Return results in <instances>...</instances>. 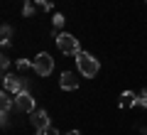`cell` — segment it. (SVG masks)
I'll list each match as a JSON object with an SVG mask.
<instances>
[{
  "instance_id": "cell-10",
  "label": "cell",
  "mask_w": 147,
  "mask_h": 135,
  "mask_svg": "<svg viewBox=\"0 0 147 135\" xmlns=\"http://www.w3.org/2000/svg\"><path fill=\"white\" fill-rule=\"evenodd\" d=\"M0 35H3V47H7V44H10V37H12V27L10 25H3Z\"/></svg>"
},
{
  "instance_id": "cell-8",
  "label": "cell",
  "mask_w": 147,
  "mask_h": 135,
  "mask_svg": "<svg viewBox=\"0 0 147 135\" xmlns=\"http://www.w3.org/2000/svg\"><path fill=\"white\" fill-rule=\"evenodd\" d=\"M135 101H137V94H132V91H123L120 94V108H130V106H135Z\"/></svg>"
},
{
  "instance_id": "cell-4",
  "label": "cell",
  "mask_w": 147,
  "mask_h": 135,
  "mask_svg": "<svg viewBox=\"0 0 147 135\" xmlns=\"http://www.w3.org/2000/svg\"><path fill=\"white\" fill-rule=\"evenodd\" d=\"M3 86H5V91L7 94H22V91H30V86H27V81L25 79H20V76H15V74H5V79H3Z\"/></svg>"
},
{
  "instance_id": "cell-16",
  "label": "cell",
  "mask_w": 147,
  "mask_h": 135,
  "mask_svg": "<svg viewBox=\"0 0 147 135\" xmlns=\"http://www.w3.org/2000/svg\"><path fill=\"white\" fill-rule=\"evenodd\" d=\"M0 66H3V71L7 74V66H10V57H3V59H0Z\"/></svg>"
},
{
  "instance_id": "cell-3",
  "label": "cell",
  "mask_w": 147,
  "mask_h": 135,
  "mask_svg": "<svg viewBox=\"0 0 147 135\" xmlns=\"http://www.w3.org/2000/svg\"><path fill=\"white\" fill-rule=\"evenodd\" d=\"M54 71V57L47 52H39L34 57V74L37 76H49Z\"/></svg>"
},
{
  "instance_id": "cell-17",
  "label": "cell",
  "mask_w": 147,
  "mask_h": 135,
  "mask_svg": "<svg viewBox=\"0 0 147 135\" xmlns=\"http://www.w3.org/2000/svg\"><path fill=\"white\" fill-rule=\"evenodd\" d=\"M47 135H61V133H59L57 128H52V125H49V128H47Z\"/></svg>"
},
{
  "instance_id": "cell-15",
  "label": "cell",
  "mask_w": 147,
  "mask_h": 135,
  "mask_svg": "<svg viewBox=\"0 0 147 135\" xmlns=\"http://www.w3.org/2000/svg\"><path fill=\"white\" fill-rule=\"evenodd\" d=\"M22 15H25V17H32V15H34V7H32L30 3H25V7H22Z\"/></svg>"
},
{
  "instance_id": "cell-7",
  "label": "cell",
  "mask_w": 147,
  "mask_h": 135,
  "mask_svg": "<svg viewBox=\"0 0 147 135\" xmlns=\"http://www.w3.org/2000/svg\"><path fill=\"white\" fill-rule=\"evenodd\" d=\"M59 83H61L64 91H76L79 88V79L74 76V71H64L61 79H59Z\"/></svg>"
},
{
  "instance_id": "cell-13",
  "label": "cell",
  "mask_w": 147,
  "mask_h": 135,
  "mask_svg": "<svg viewBox=\"0 0 147 135\" xmlns=\"http://www.w3.org/2000/svg\"><path fill=\"white\" fill-rule=\"evenodd\" d=\"M52 22H54V27H64V22H66V17H64L61 12H57V15L52 17Z\"/></svg>"
},
{
  "instance_id": "cell-5",
  "label": "cell",
  "mask_w": 147,
  "mask_h": 135,
  "mask_svg": "<svg viewBox=\"0 0 147 135\" xmlns=\"http://www.w3.org/2000/svg\"><path fill=\"white\" fill-rule=\"evenodd\" d=\"M15 108L22 111V113H34V96L30 91H22V94L15 96Z\"/></svg>"
},
{
  "instance_id": "cell-14",
  "label": "cell",
  "mask_w": 147,
  "mask_h": 135,
  "mask_svg": "<svg viewBox=\"0 0 147 135\" xmlns=\"http://www.w3.org/2000/svg\"><path fill=\"white\" fill-rule=\"evenodd\" d=\"M34 3L42 7V10H52V7H54V0H34Z\"/></svg>"
},
{
  "instance_id": "cell-11",
  "label": "cell",
  "mask_w": 147,
  "mask_h": 135,
  "mask_svg": "<svg viewBox=\"0 0 147 135\" xmlns=\"http://www.w3.org/2000/svg\"><path fill=\"white\" fill-rule=\"evenodd\" d=\"M17 71H27V69H34V62H27V59H17Z\"/></svg>"
},
{
  "instance_id": "cell-19",
  "label": "cell",
  "mask_w": 147,
  "mask_h": 135,
  "mask_svg": "<svg viewBox=\"0 0 147 135\" xmlns=\"http://www.w3.org/2000/svg\"><path fill=\"white\" fill-rule=\"evenodd\" d=\"M25 3H27V0H25Z\"/></svg>"
},
{
  "instance_id": "cell-6",
  "label": "cell",
  "mask_w": 147,
  "mask_h": 135,
  "mask_svg": "<svg viewBox=\"0 0 147 135\" xmlns=\"http://www.w3.org/2000/svg\"><path fill=\"white\" fill-rule=\"evenodd\" d=\"M30 123L34 125V130H47V128H49V113H47L44 108L34 111V113L30 115Z\"/></svg>"
},
{
  "instance_id": "cell-1",
  "label": "cell",
  "mask_w": 147,
  "mask_h": 135,
  "mask_svg": "<svg viewBox=\"0 0 147 135\" xmlns=\"http://www.w3.org/2000/svg\"><path fill=\"white\" fill-rule=\"evenodd\" d=\"M76 66H79L81 76L93 79L96 74H98V69H100V62L93 57V54H88V52H79V54H76Z\"/></svg>"
},
{
  "instance_id": "cell-12",
  "label": "cell",
  "mask_w": 147,
  "mask_h": 135,
  "mask_svg": "<svg viewBox=\"0 0 147 135\" xmlns=\"http://www.w3.org/2000/svg\"><path fill=\"white\" fill-rule=\"evenodd\" d=\"M135 106H142V108H147V91L142 88L140 94H137V101H135Z\"/></svg>"
},
{
  "instance_id": "cell-9",
  "label": "cell",
  "mask_w": 147,
  "mask_h": 135,
  "mask_svg": "<svg viewBox=\"0 0 147 135\" xmlns=\"http://www.w3.org/2000/svg\"><path fill=\"white\" fill-rule=\"evenodd\" d=\"M10 108H12V98L7 91H3V96H0V113L3 115H10Z\"/></svg>"
},
{
  "instance_id": "cell-2",
  "label": "cell",
  "mask_w": 147,
  "mask_h": 135,
  "mask_svg": "<svg viewBox=\"0 0 147 135\" xmlns=\"http://www.w3.org/2000/svg\"><path fill=\"white\" fill-rule=\"evenodd\" d=\"M57 47H59L61 54H69V57H76V54L81 52L79 39H76L74 35H69V32H59L57 35Z\"/></svg>"
},
{
  "instance_id": "cell-18",
  "label": "cell",
  "mask_w": 147,
  "mask_h": 135,
  "mask_svg": "<svg viewBox=\"0 0 147 135\" xmlns=\"http://www.w3.org/2000/svg\"><path fill=\"white\" fill-rule=\"evenodd\" d=\"M66 135H81V133H79V130H71V133H66Z\"/></svg>"
}]
</instances>
